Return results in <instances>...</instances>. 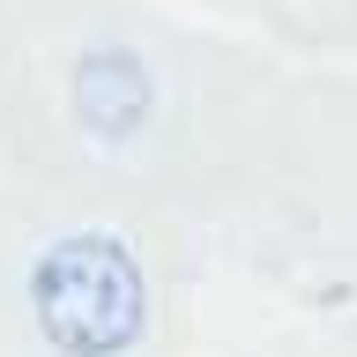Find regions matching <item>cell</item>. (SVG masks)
Returning <instances> with one entry per match:
<instances>
[{"label":"cell","mask_w":357,"mask_h":357,"mask_svg":"<svg viewBox=\"0 0 357 357\" xmlns=\"http://www.w3.org/2000/svg\"><path fill=\"white\" fill-rule=\"evenodd\" d=\"M30 305H38V328L60 357H119L142 335L149 290H142V268H134V253L119 238L75 231V238L38 253Z\"/></svg>","instance_id":"cell-1"},{"label":"cell","mask_w":357,"mask_h":357,"mask_svg":"<svg viewBox=\"0 0 357 357\" xmlns=\"http://www.w3.org/2000/svg\"><path fill=\"white\" fill-rule=\"evenodd\" d=\"M75 112L89 134H134L149 112V75L134 52H89L75 67Z\"/></svg>","instance_id":"cell-2"}]
</instances>
